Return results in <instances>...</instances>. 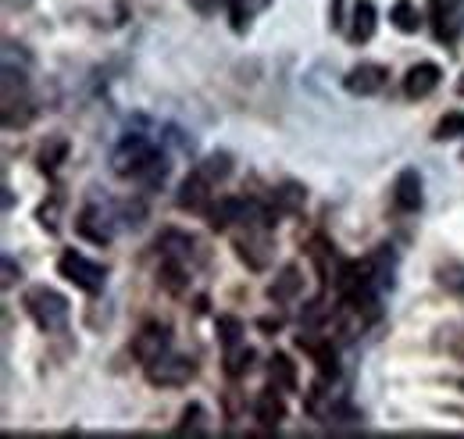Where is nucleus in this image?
Returning a JSON list of instances; mask_svg holds the SVG:
<instances>
[{"label": "nucleus", "mask_w": 464, "mask_h": 439, "mask_svg": "<svg viewBox=\"0 0 464 439\" xmlns=\"http://www.w3.org/2000/svg\"><path fill=\"white\" fill-rule=\"evenodd\" d=\"M111 168H115V175H121V179H147L150 186L165 182V175H169V165H165L161 151L154 147V140H147L140 132L125 136L115 151H111Z\"/></svg>", "instance_id": "f257e3e1"}, {"label": "nucleus", "mask_w": 464, "mask_h": 439, "mask_svg": "<svg viewBox=\"0 0 464 439\" xmlns=\"http://www.w3.org/2000/svg\"><path fill=\"white\" fill-rule=\"evenodd\" d=\"M25 311L44 332H61L68 326V300L51 286H33L25 293Z\"/></svg>", "instance_id": "f03ea898"}, {"label": "nucleus", "mask_w": 464, "mask_h": 439, "mask_svg": "<svg viewBox=\"0 0 464 439\" xmlns=\"http://www.w3.org/2000/svg\"><path fill=\"white\" fill-rule=\"evenodd\" d=\"M58 272H61V278H68L72 286H79L82 293H101L104 282H108V268H104V265H97V261H90V258H82V254H75V250H64V254H61Z\"/></svg>", "instance_id": "7ed1b4c3"}, {"label": "nucleus", "mask_w": 464, "mask_h": 439, "mask_svg": "<svg viewBox=\"0 0 464 439\" xmlns=\"http://www.w3.org/2000/svg\"><path fill=\"white\" fill-rule=\"evenodd\" d=\"M429 18L440 44H458L464 33V0H429Z\"/></svg>", "instance_id": "20e7f679"}, {"label": "nucleus", "mask_w": 464, "mask_h": 439, "mask_svg": "<svg viewBox=\"0 0 464 439\" xmlns=\"http://www.w3.org/2000/svg\"><path fill=\"white\" fill-rule=\"evenodd\" d=\"M193 376H197L193 357H182V354H172V350L147 365V379L154 385H186Z\"/></svg>", "instance_id": "39448f33"}, {"label": "nucleus", "mask_w": 464, "mask_h": 439, "mask_svg": "<svg viewBox=\"0 0 464 439\" xmlns=\"http://www.w3.org/2000/svg\"><path fill=\"white\" fill-rule=\"evenodd\" d=\"M211 190H215V179H208L200 168H193V171L182 179L175 200H179L182 211H208V208H211V197H215Z\"/></svg>", "instance_id": "423d86ee"}, {"label": "nucleus", "mask_w": 464, "mask_h": 439, "mask_svg": "<svg viewBox=\"0 0 464 439\" xmlns=\"http://www.w3.org/2000/svg\"><path fill=\"white\" fill-rule=\"evenodd\" d=\"M169 326H161V322H147L143 329L136 332V339H132V357L147 368L150 361H158L161 354H169Z\"/></svg>", "instance_id": "0eeeda50"}, {"label": "nucleus", "mask_w": 464, "mask_h": 439, "mask_svg": "<svg viewBox=\"0 0 464 439\" xmlns=\"http://www.w3.org/2000/svg\"><path fill=\"white\" fill-rule=\"evenodd\" d=\"M386 79H390V72H386L382 64L364 61V64L350 68L347 79H343V86H347L350 93H357V97H375V93L386 86Z\"/></svg>", "instance_id": "6e6552de"}, {"label": "nucleus", "mask_w": 464, "mask_h": 439, "mask_svg": "<svg viewBox=\"0 0 464 439\" xmlns=\"http://www.w3.org/2000/svg\"><path fill=\"white\" fill-rule=\"evenodd\" d=\"M296 346H300V350H304V354H307V357L318 365V372H322L325 379H329V376L336 379L340 365H336V350H333V339H322L318 332H300V336H296Z\"/></svg>", "instance_id": "1a4fd4ad"}, {"label": "nucleus", "mask_w": 464, "mask_h": 439, "mask_svg": "<svg viewBox=\"0 0 464 439\" xmlns=\"http://www.w3.org/2000/svg\"><path fill=\"white\" fill-rule=\"evenodd\" d=\"M254 418L265 425V429H279L283 425V418H286V400H283V393H279V385H265L261 393H257V400H254Z\"/></svg>", "instance_id": "9d476101"}, {"label": "nucleus", "mask_w": 464, "mask_h": 439, "mask_svg": "<svg viewBox=\"0 0 464 439\" xmlns=\"http://www.w3.org/2000/svg\"><path fill=\"white\" fill-rule=\"evenodd\" d=\"M440 79H443L440 64L421 61V64H414V68L404 75V93L411 97V101H425V97H429V93L440 86Z\"/></svg>", "instance_id": "9b49d317"}, {"label": "nucleus", "mask_w": 464, "mask_h": 439, "mask_svg": "<svg viewBox=\"0 0 464 439\" xmlns=\"http://www.w3.org/2000/svg\"><path fill=\"white\" fill-rule=\"evenodd\" d=\"M265 225H246V236H239L236 239V250H239V258L254 268V272H261L265 265H268V239H265V232H261Z\"/></svg>", "instance_id": "f8f14e48"}, {"label": "nucleus", "mask_w": 464, "mask_h": 439, "mask_svg": "<svg viewBox=\"0 0 464 439\" xmlns=\"http://www.w3.org/2000/svg\"><path fill=\"white\" fill-rule=\"evenodd\" d=\"M75 232L82 236V239H90V243H97V247H104V243H111V225H108V219H104V211L101 208H82V215L75 219Z\"/></svg>", "instance_id": "ddd939ff"}, {"label": "nucleus", "mask_w": 464, "mask_h": 439, "mask_svg": "<svg viewBox=\"0 0 464 439\" xmlns=\"http://www.w3.org/2000/svg\"><path fill=\"white\" fill-rule=\"evenodd\" d=\"M421 175L414 171V168H404L401 175H397V182H393V204L401 208V211H418L421 208Z\"/></svg>", "instance_id": "4468645a"}, {"label": "nucleus", "mask_w": 464, "mask_h": 439, "mask_svg": "<svg viewBox=\"0 0 464 439\" xmlns=\"http://www.w3.org/2000/svg\"><path fill=\"white\" fill-rule=\"evenodd\" d=\"M375 4L372 0H357L353 15H350V44H368L375 36Z\"/></svg>", "instance_id": "2eb2a0df"}, {"label": "nucleus", "mask_w": 464, "mask_h": 439, "mask_svg": "<svg viewBox=\"0 0 464 439\" xmlns=\"http://www.w3.org/2000/svg\"><path fill=\"white\" fill-rule=\"evenodd\" d=\"M300 286H304V282H300V268H296V265H286L283 275L268 286V297H272L276 304H290L293 297L300 293Z\"/></svg>", "instance_id": "dca6fc26"}, {"label": "nucleus", "mask_w": 464, "mask_h": 439, "mask_svg": "<svg viewBox=\"0 0 464 439\" xmlns=\"http://www.w3.org/2000/svg\"><path fill=\"white\" fill-rule=\"evenodd\" d=\"M158 250H161L169 261H186V258L193 254V239L182 236V232H175V229H169V232L158 239Z\"/></svg>", "instance_id": "f3484780"}, {"label": "nucleus", "mask_w": 464, "mask_h": 439, "mask_svg": "<svg viewBox=\"0 0 464 439\" xmlns=\"http://www.w3.org/2000/svg\"><path fill=\"white\" fill-rule=\"evenodd\" d=\"M268 379L279 385V389H296V368L286 354H272L268 361Z\"/></svg>", "instance_id": "a211bd4d"}, {"label": "nucleus", "mask_w": 464, "mask_h": 439, "mask_svg": "<svg viewBox=\"0 0 464 439\" xmlns=\"http://www.w3.org/2000/svg\"><path fill=\"white\" fill-rule=\"evenodd\" d=\"M250 361H254V350H250L246 343H232V346H226V372H229L232 379L246 376V372H250Z\"/></svg>", "instance_id": "6ab92c4d"}, {"label": "nucleus", "mask_w": 464, "mask_h": 439, "mask_svg": "<svg viewBox=\"0 0 464 439\" xmlns=\"http://www.w3.org/2000/svg\"><path fill=\"white\" fill-rule=\"evenodd\" d=\"M390 18H393V25L401 33H418V25H421V15H418L414 0H397L393 11H390Z\"/></svg>", "instance_id": "aec40b11"}, {"label": "nucleus", "mask_w": 464, "mask_h": 439, "mask_svg": "<svg viewBox=\"0 0 464 439\" xmlns=\"http://www.w3.org/2000/svg\"><path fill=\"white\" fill-rule=\"evenodd\" d=\"M175 433H179V436H186V433H193V436L208 433V415H204V407H200V404H189V407L182 411V422L175 425Z\"/></svg>", "instance_id": "412c9836"}, {"label": "nucleus", "mask_w": 464, "mask_h": 439, "mask_svg": "<svg viewBox=\"0 0 464 439\" xmlns=\"http://www.w3.org/2000/svg\"><path fill=\"white\" fill-rule=\"evenodd\" d=\"M64 154H68V140H64V136H54V140L44 143V151H40V168H44V171H54V168L64 161Z\"/></svg>", "instance_id": "4be33fe9"}, {"label": "nucleus", "mask_w": 464, "mask_h": 439, "mask_svg": "<svg viewBox=\"0 0 464 439\" xmlns=\"http://www.w3.org/2000/svg\"><path fill=\"white\" fill-rule=\"evenodd\" d=\"M200 171H204V175H208V179H215V182H222V179H226V175H229L232 171V158L229 154H211V158H208V161H200Z\"/></svg>", "instance_id": "5701e85b"}, {"label": "nucleus", "mask_w": 464, "mask_h": 439, "mask_svg": "<svg viewBox=\"0 0 464 439\" xmlns=\"http://www.w3.org/2000/svg\"><path fill=\"white\" fill-rule=\"evenodd\" d=\"M458 132H464V114H447V118L436 125V140H454Z\"/></svg>", "instance_id": "b1692460"}, {"label": "nucleus", "mask_w": 464, "mask_h": 439, "mask_svg": "<svg viewBox=\"0 0 464 439\" xmlns=\"http://www.w3.org/2000/svg\"><path fill=\"white\" fill-rule=\"evenodd\" d=\"M218 332H222V343L232 346V343H243L239 336H243V326L236 322V318H218Z\"/></svg>", "instance_id": "393cba45"}, {"label": "nucleus", "mask_w": 464, "mask_h": 439, "mask_svg": "<svg viewBox=\"0 0 464 439\" xmlns=\"http://www.w3.org/2000/svg\"><path fill=\"white\" fill-rule=\"evenodd\" d=\"M443 286H450V289H458V293H464V268H458V265L443 268Z\"/></svg>", "instance_id": "a878e982"}, {"label": "nucleus", "mask_w": 464, "mask_h": 439, "mask_svg": "<svg viewBox=\"0 0 464 439\" xmlns=\"http://www.w3.org/2000/svg\"><path fill=\"white\" fill-rule=\"evenodd\" d=\"M279 204H286V208H300V204H304V193H300L296 186H286V190L279 193Z\"/></svg>", "instance_id": "bb28decb"}, {"label": "nucleus", "mask_w": 464, "mask_h": 439, "mask_svg": "<svg viewBox=\"0 0 464 439\" xmlns=\"http://www.w3.org/2000/svg\"><path fill=\"white\" fill-rule=\"evenodd\" d=\"M4 286H14V261L4 258Z\"/></svg>", "instance_id": "cd10ccee"}, {"label": "nucleus", "mask_w": 464, "mask_h": 439, "mask_svg": "<svg viewBox=\"0 0 464 439\" xmlns=\"http://www.w3.org/2000/svg\"><path fill=\"white\" fill-rule=\"evenodd\" d=\"M268 4H272V0H243V7H246L250 15H257V11H265Z\"/></svg>", "instance_id": "c85d7f7f"}, {"label": "nucleus", "mask_w": 464, "mask_h": 439, "mask_svg": "<svg viewBox=\"0 0 464 439\" xmlns=\"http://www.w3.org/2000/svg\"><path fill=\"white\" fill-rule=\"evenodd\" d=\"M458 93L464 97V75H461V83H458Z\"/></svg>", "instance_id": "c756f323"}]
</instances>
